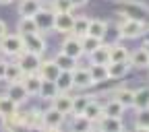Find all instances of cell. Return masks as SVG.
I'll return each mask as SVG.
<instances>
[{
  "label": "cell",
  "instance_id": "6",
  "mask_svg": "<svg viewBox=\"0 0 149 132\" xmlns=\"http://www.w3.org/2000/svg\"><path fill=\"white\" fill-rule=\"evenodd\" d=\"M64 118H66L64 114H60L58 109L50 107V109H46L44 114H42V126L48 128V130H58V128H62Z\"/></svg>",
  "mask_w": 149,
  "mask_h": 132
},
{
  "label": "cell",
  "instance_id": "39",
  "mask_svg": "<svg viewBox=\"0 0 149 132\" xmlns=\"http://www.w3.org/2000/svg\"><path fill=\"white\" fill-rule=\"evenodd\" d=\"M70 2L74 4V8H81V6H85L89 2V0H70Z\"/></svg>",
  "mask_w": 149,
  "mask_h": 132
},
{
  "label": "cell",
  "instance_id": "12",
  "mask_svg": "<svg viewBox=\"0 0 149 132\" xmlns=\"http://www.w3.org/2000/svg\"><path fill=\"white\" fill-rule=\"evenodd\" d=\"M128 66L130 68H137V70H147V66H149V54L143 48L130 52L128 54Z\"/></svg>",
  "mask_w": 149,
  "mask_h": 132
},
{
  "label": "cell",
  "instance_id": "37",
  "mask_svg": "<svg viewBox=\"0 0 149 132\" xmlns=\"http://www.w3.org/2000/svg\"><path fill=\"white\" fill-rule=\"evenodd\" d=\"M52 10L54 12H72L74 4L70 0H52Z\"/></svg>",
  "mask_w": 149,
  "mask_h": 132
},
{
  "label": "cell",
  "instance_id": "38",
  "mask_svg": "<svg viewBox=\"0 0 149 132\" xmlns=\"http://www.w3.org/2000/svg\"><path fill=\"white\" fill-rule=\"evenodd\" d=\"M6 33H8V27H6V23L2 21V19H0V39H2Z\"/></svg>",
  "mask_w": 149,
  "mask_h": 132
},
{
  "label": "cell",
  "instance_id": "30",
  "mask_svg": "<svg viewBox=\"0 0 149 132\" xmlns=\"http://www.w3.org/2000/svg\"><path fill=\"white\" fill-rule=\"evenodd\" d=\"M114 97H116V99H118V101H120V103L128 109V107H133L135 91H133V89H128V87H120V89L116 91V95H114Z\"/></svg>",
  "mask_w": 149,
  "mask_h": 132
},
{
  "label": "cell",
  "instance_id": "23",
  "mask_svg": "<svg viewBox=\"0 0 149 132\" xmlns=\"http://www.w3.org/2000/svg\"><path fill=\"white\" fill-rule=\"evenodd\" d=\"M42 8V0H21L19 2V15L21 17H33Z\"/></svg>",
  "mask_w": 149,
  "mask_h": 132
},
{
  "label": "cell",
  "instance_id": "27",
  "mask_svg": "<svg viewBox=\"0 0 149 132\" xmlns=\"http://www.w3.org/2000/svg\"><path fill=\"white\" fill-rule=\"evenodd\" d=\"M72 116L74 118L70 122V130H74V132H89L93 128V122H89L83 114H72Z\"/></svg>",
  "mask_w": 149,
  "mask_h": 132
},
{
  "label": "cell",
  "instance_id": "19",
  "mask_svg": "<svg viewBox=\"0 0 149 132\" xmlns=\"http://www.w3.org/2000/svg\"><path fill=\"white\" fill-rule=\"evenodd\" d=\"M106 68H108V79H122V77H126L130 66H128V62H108Z\"/></svg>",
  "mask_w": 149,
  "mask_h": 132
},
{
  "label": "cell",
  "instance_id": "16",
  "mask_svg": "<svg viewBox=\"0 0 149 132\" xmlns=\"http://www.w3.org/2000/svg\"><path fill=\"white\" fill-rule=\"evenodd\" d=\"M108 21L104 19H89V29H87V35H93V37H100V39H106V33H108Z\"/></svg>",
  "mask_w": 149,
  "mask_h": 132
},
{
  "label": "cell",
  "instance_id": "29",
  "mask_svg": "<svg viewBox=\"0 0 149 132\" xmlns=\"http://www.w3.org/2000/svg\"><path fill=\"white\" fill-rule=\"evenodd\" d=\"M17 31H19V35L37 33V25H35V21H33V17H21V19H19Z\"/></svg>",
  "mask_w": 149,
  "mask_h": 132
},
{
  "label": "cell",
  "instance_id": "40",
  "mask_svg": "<svg viewBox=\"0 0 149 132\" xmlns=\"http://www.w3.org/2000/svg\"><path fill=\"white\" fill-rule=\"evenodd\" d=\"M4 72H6V62L0 60V81H4Z\"/></svg>",
  "mask_w": 149,
  "mask_h": 132
},
{
  "label": "cell",
  "instance_id": "2",
  "mask_svg": "<svg viewBox=\"0 0 149 132\" xmlns=\"http://www.w3.org/2000/svg\"><path fill=\"white\" fill-rule=\"evenodd\" d=\"M25 48H23V35L19 33H6L2 39H0V52L6 54V56H17L21 54Z\"/></svg>",
  "mask_w": 149,
  "mask_h": 132
},
{
  "label": "cell",
  "instance_id": "24",
  "mask_svg": "<svg viewBox=\"0 0 149 132\" xmlns=\"http://www.w3.org/2000/svg\"><path fill=\"white\" fill-rule=\"evenodd\" d=\"M56 87L60 93H68L72 89V70H60V74L56 77Z\"/></svg>",
  "mask_w": 149,
  "mask_h": 132
},
{
  "label": "cell",
  "instance_id": "4",
  "mask_svg": "<svg viewBox=\"0 0 149 132\" xmlns=\"http://www.w3.org/2000/svg\"><path fill=\"white\" fill-rule=\"evenodd\" d=\"M23 48H25L27 52H33V54L44 56V52H46L48 44H46V39H44V35H42L40 31H37V33L23 35Z\"/></svg>",
  "mask_w": 149,
  "mask_h": 132
},
{
  "label": "cell",
  "instance_id": "26",
  "mask_svg": "<svg viewBox=\"0 0 149 132\" xmlns=\"http://www.w3.org/2000/svg\"><path fill=\"white\" fill-rule=\"evenodd\" d=\"M83 116H85L89 122H93V124H95V122H97V120L104 116V111H102V105H100L97 101H93V99H91V101L87 103V107L83 109Z\"/></svg>",
  "mask_w": 149,
  "mask_h": 132
},
{
  "label": "cell",
  "instance_id": "43",
  "mask_svg": "<svg viewBox=\"0 0 149 132\" xmlns=\"http://www.w3.org/2000/svg\"><path fill=\"white\" fill-rule=\"evenodd\" d=\"M147 70H149V66H147Z\"/></svg>",
  "mask_w": 149,
  "mask_h": 132
},
{
  "label": "cell",
  "instance_id": "14",
  "mask_svg": "<svg viewBox=\"0 0 149 132\" xmlns=\"http://www.w3.org/2000/svg\"><path fill=\"white\" fill-rule=\"evenodd\" d=\"M52 107L58 109L60 114L68 116V114H72V97L68 93H58V95L52 99Z\"/></svg>",
  "mask_w": 149,
  "mask_h": 132
},
{
  "label": "cell",
  "instance_id": "31",
  "mask_svg": "<svg viewBox=\"0 0 149 132\" xmlns=\"http://www.w3.org/2000/svg\"><path fill=\"white\" fill-rule=\"evenodd\" d=\"M89 74H91V79H93L95 85L108 81V68H106V64H91L89 66Z\"/></svg>",
  "mask_w": 149,
  "mask_h": 132
},
{
  "label": "cell",
  "instance_id": "5",
  "mask_svg": "<svg viewBox=\"0 0 149 132\" xmlns=\"http://www.w3.org/2000/svg\"><path fill=\"white\" fill-rule=\"evenodd\" d=\"M33 21L37 25V31L46 33V31H54V10L48 8H40L33 15Z\"/></svg>",
  "mask_w": 149,
  "mask_h": 132
},
{
  "label": "cell",
  "instance_id": "21",
  "mask_svg": "<svg viewBox=\"0 0 149 132\" xmlns=\"http://www.w3.org/2000/svg\"><path fill=\"white\" fill-rule=\"evenodd\" d=\"M19 111V103L13 101L10 97L6 95H0V118H8V116H15Z\"/></svg>",
  "mask_w": 149,
  "mask_h": 132
},
{
  "label": "cell",
  "instance_id": "41",
  "mask_svg": "<svg viewBox=\"0 0 149 132\" xmlns=\"http://www.w3.org/2000/svg\"><path fill=\"white\" fill-rule=\"evenodd\" d=\"M141 48H143V50H145V52H147V54H149V39H147V41H145V44H143V46H141Z\"/></svg>",
  "mask_w": 149,
  "mask_h": 132
},
{
  "label": "cell",
  "instance_id": "10",
  "mask_svg": "<svg viewBox=\"0 0 149 132\" xmlns=\"http://www.w3.org/2000/svg\"><path fill=\"white\" fill-rule=\"evenodd\" d=\"M4 95H6V97H10L13 101H17L19 105L25 103V101L29 99V95H27V91H25V87H23V83H21V81H13V83H8Z\"/></svg>",
  "mask_w": 149,
  "mask_h": 132
},
{
  "label": "cell",
  "instance_id": "11",
  "mask_svg": "<svg viewBox=\"0 0 149 132\" xmlns=\"http://www.w3.org/2000/svg\"><path fill=\"white\" fill-rule=\"evenodd\" d=\"M93 126H97L104 132H120V130H124L122 118H114V116H102Z\"/></svg>",
  "mask_w": 149,
  "mask_h": 132
},
{
  "label": "cell",
  "instance_id": "35",
  "mask_svg": "<svg viewBox=\"0 0 149 132\" xmlns=\"http://www.w3.org/2000/svg\"><path fill=\"white\" fill-rule=\"evenodd\" d=\"M137 130H149V107L137 109V120H135Z\"/></svg>",
  "mask_w": 149,
  "mask_h": 132
},
{
  "label": "cell",
  "instance_id": "34",
  "mask_svg": "<svg viewBox=\"0 0 149 132\" xmlns=\"http://www.w3.org/2000/svg\"><path fill=\"white\" fill-rule=\"evenodd\" d=\"M79 39H81V46H83V52H85V54L93 52L95 48H100V46L104 44V39H100V37H93V35H83V37H79Z\"/></svg>",
  "mask_w": 149,
  "mask_h": 132
},
{
  "label": "cell",
  "instance_id": "7",
  "mask_svg": "<svg viewBox=\"0 0 149 132\" xmlns=\"http://www.w3.org/2000/svg\"><path fill=\"white\" fill-rule=\"evenodd\" d=\"M60 52H62V54H66V56H72V58H77V60L81 58V56H85L83 46H81V39H79V37H74V35L66 37V39L62 41Z\"/></svg>",
  "mask_w": 149,
  "mask_h": 132
},
{
  "label": "cell",
  "instance_id": "25",
  "mask_svg": "<svg viewBox=\"0 0 149 132\" xmlns=\"http://www.w3.org/2000/svg\"><path fill=\"white\" fill-rule=\"evenodd\" d=\"M128 48H124L122 44H114L110 46V62H128Z\"/></svg>",
  "mask_w": 149,
  "mask_h": 132
},
{
  "label": "cell",
  "instance_id": "36",
  "mask_svg": "<svg viewBox=\"0 0 149 132\" xmlns=\"http://www.w3.org/2000/svg\"><path fill=\"white\" fill-rule=\"evenodd\" d=\"M89 101L91 97L87 95H72V114H83V109L87 107Z\"/></svg>",
  "mask_w": 149,
  "mask_h": 132
},
{
  "label": "cell",
  "instance_id": "33",
  "mask_svg": "<svg viewBox=\"0 0 149 132\" xmlns=\"http://www.w3.org/2000/svg\"><path fill=\"white\" fill-rule=\"evenodd\" d=\"M87 29H89V19L87 17H74L72 35L74 37H83V35H87Z\"/></svg>",
  "mask_w": 149,
  "mask_h": 132
},
{
  "label": "cell",
  "instance_id": "22",
  "mask_svg": "<svg viewBox=\"0 0 149 132\" xmlns=\"http://www.w3.org/2000/svg\"><path fill=\"white\" fill-rule=\"evenodd\" d=\"M124 105L114 97V99H110L106 105H102V111H104V116H114V118H122L124 116Z\"/></svg>",
  "mask_w": 149,
  "mask_h": 132
},
{
  "label": "cell",
  "instance_id": "13",
  "mask_svg": "<svg viewBox=\"0 0 149 132\" xmlns=\"http://www.w3.org/2000/svg\"><path fill=\"white\" fill-rule=\"evenodd\" d=\"M21 83H23V87H25V91H27V95L33 97V95H37V93H40L42 77H40L37 72H27V74H23Z\"/></svg>",
  "mask_w": 149,
  "mask_h": 132
},
{
  "label": "cell",
  "instance_id": "18",
  "mask_svg": "<svg viewBox=\"0 0 149 132\" xmlns=\"http://www.w3.org/2000/svg\"><path fill=\"white\" fill-rule=\"evenodd\" d=\"M52 60L56 62V66H58L60 70H74V68L79 66V60H77V58H72V56H66V54H62V52H58Z\"/></svg>",
  "mask_w": 149,
  "mask_h": 132
},
{
  "label": "cell",
  "instance_id": "20",
  "mask_svg": "<svg viewBox=\"0 0 149 132\" xmlns=\"http://www.w3.org/2000/svg\"><path fill=\"white\" fill-rule=\"evenodd\" d=\"M58 87H56V83L54 81H46V79H42V85H40V95L42 99H46V101H52L56 95H58Z\"/></svg>",
  "mask_w": 149,
  "mask_h": 132
},
{
  "label": "cell",
  "instance_id": "28",
  "mask_svg": "<svg viewBox=\"0 0 149 132\" xmlns=\"http://www.w3.org/2000/svg\"><path fill=\"white\" fill-rule=\"evenodd\" d=\"M135 109H145L149 107V87H141L135 91V99H133Z\"/></svg>",
  "mask_w": 149,
  "mask_h": 132
},
{
  "label": "cell",
  "instance_id": "9",
  "mask_svg": "<svg viewBox=\"0 0 149 132\" xmlns=\"http://www.w3.org/2000/svg\"><path fill=\"white\" fill-rule=\"evenodd\" d=\"M72 23H74L72 12H54V31L70 33L72 31Z\"/></svg>",
  "mask_w": 149,
  "mask_h": 132
},
{
  "label": "cell",
  "instance_id": "8",
  "mask_svg": "<svg viewBox=\"0 0 149 132\" xmlns=\"http://www.w3.org/2000/svg\"><path fill=\"white\" fill-rule=\"evenodd\" d=\"M93 85H95V83H93L91 74H89V68L77 66V68L72 70V87H77V89H89Z\"/></svg>",
  "mask_w": 149,
  "mask_h": 132
},
{
  "label": "cell",
  "instance_id": "17",
  "mask_svg": "<svg viewBox=\"0 0 149 132\" xmlns=\"http://www.w3.org/2000/svg\"><path fill=\"white\" fill-rule=\"evenodd\" d=\"M89 60H91V64H108L110 62V46L102 44L100 48L89 52Z\"/></svg>",
  "mask_w": 149,
  "mask_h": 132
},
{
  "label": "cell",
  "instance_id": "1",
  "mask_svg": "<svg viewBox=\"0 0 149 132\" xmlns=\"http://www.w3.org/2000/svg\"><path fill=\"white\" fill-rule=\"evenodd\" d=\"M124 17V15H122ZM145 33V25L141 19H133V17H124L118 23V35L124 37V39H135V37H141Z\"/></svg>",
  "mask_w": 149,
  "mask_h": 132
},
{
  "label": "cell",
  "instance_id": "42",
  "mask_svg": "<svg viewBox=\"0 0 149 132\" xmlns=\"http://www.w3.org/2000/svg\"><path fill=\"white\" fill-rule=\"evenodd\" d=\"M10 2H15V0H0V4H10Z\"/></svg>",
  "mask_w": 149,
  "mask_h": 132
},
{
  "label": "cell",
  "instance_id": "15",
  "mask_svg": "<svg viewBox=\"0 0 149 132\" xmlns=\"http://www.w3.org/2000/svg\"><path fill=\"white\" fill-rule=\"evenodd\" d=\"M37 74H40L42 79H46V81H56V77L60 74V68L56 66V62H54V60H42Z\"/></svg>",
  "mask_w": 149,
  "mask_h": 132
},
{
  "label": "cell",
  "instance_id": "32",
  "mask_svg": "<svg viewBox=\"0 0 149 132\" xmlns=\"http://www.w3.org/2000/svg\"><path fill=\"white\" fill-rule=\"evenodd\" d=\"M23 79V70L17 62H6V72H4V81L13 83V81H21Z\"/></svg>",
  "mask_w": 149,
  "mask_h": 132
},
{
  "label": "cell",
  "instance_id": "3",
  "mask_svg": "<svg viewBox=\"0 0 149 132\" xmlns=\"http://www.w3.org/2000/svg\"><path fill=\"white\" fill-rule=\"evenodd\" d=\"M17 64L21 66L23 74H27V72H37V70H40V64H42V56L23 50L21 54L17 56Z\"/></svg>",
  "mask_w": 149,
  "mask_h": 132
}]
</instances>
